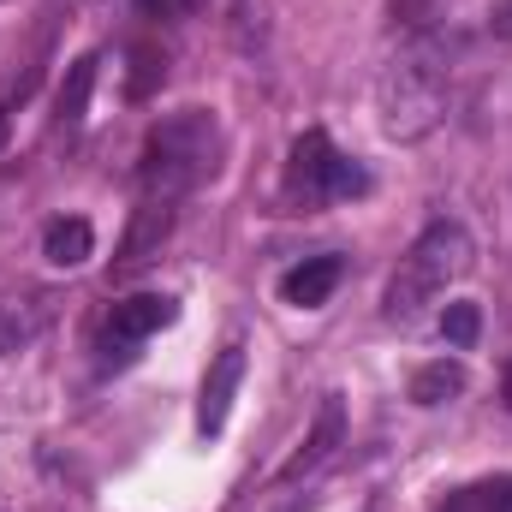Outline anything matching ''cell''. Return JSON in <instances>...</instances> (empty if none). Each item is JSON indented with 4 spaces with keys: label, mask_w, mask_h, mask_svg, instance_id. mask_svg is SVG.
<instances>
[{
    "label": "cell",
    "mask_w": 512,
    "mask_h": 512,
    "mask_svg": "<svg viewBox=\"0 0 512 512\" xmlns=\"http://www.w3.org/2000/svg\"><path fill=\"white\" fill-rule=\"evenodd\" d=\"M453 393H465V364L459 358H435L411 376V399L417 405H447Z\"/></svg>",
    "instance_id": "cell-13"
},
{
    "label": "cell",
    "mask_w": 512,
    "mask_h": 512,
    "mask_svg": "<svg viewBox=\"0 0 512 512\" xmlns=\"http://www.w3.org/2000/svg\"><path fill=\"white\" fill-rule=\"evenodd\" d=\"M376 102H382V131L393 143H417L441 126L447 114V66H441V48L435 42H417L405 48L376 84Z\"/></svg>",
    "instance_id": "cell-2"
},
{
    "label": "cell",
    "mask_w": 512,
    "mask_h": 512,
    "mask_svg": "<svg viewBox=\"0 0 512 512\" xmlns=\"http://www.w3.org/2000/svg\"><path fill=\"white\" fill-rule=\"evenodd\" d=\"M161 72H167V60H161L155 48H131V84H126V90L137 96V102H143V96L161 84Z\"/></svg>",
    "instance_id": "cell-16"
},
{
    "label": "cell",
    "mask_w": 512,
    "mask_h": 512,
    "mask_svg": "<svg viewBox=\"0 0 512 512\" xmlns=\"http://www.w3.org/2000/svg\"><path fill=\"white\" fill-rule=\"evenodd\" d=\"M54 322V292H24V298H0V358L24 352L30 340H42Z\"/></svg>",
    "instance_id": "cell-9"
},
{
    "label": "cell",
    "mask_w": 512,
    "mask_h": 512,
    "mask_svg": "<svg viewBox=\"0 0 512 512\" xmlns=\"http://www.w3.org/2000/svg\"><path fill=\"white\" fill-rule=\"evenodd\" d=\"M173 322H179V298H167V292H137L126 304H114V316L102 322V364H108V370L131 364L137 346H143L149 334L173 328Z\"/></svg>",
    "instance_id": "cell-5"
},
{
    "label": "cell",
    "mask_w": 512,
    "mask_h": 512,
    "mask_svg": "<svg viewBox=\"0 0 512 512\" xmlns=\"http://www.w3.org/2000/svg\"><path fill=\"white\" fill-rule=\"evenodd\" d=\"M471 256H477V245H471V233H465L459 221H435V227L405 251V262H399V274H393V286H387V316L411 328V322L423 316V304H435L453 280L471 274Z\"/></svg>",
    "instance_id": "cell-3"
},
{
    "label": "cell",
    "mask_w": 512,
    "mask_h": 512,
    "mask_svg": "<svg viewBox=\"0 0 512 512\" xmlns=\"http://www.w3.org/2000/svg\"><path fill=\"white\" fill-rule=\"evenodd\" d=\"M167 233H173V203H167V197H143V203L131 209V227H126L120 256H114V274L131 280L137 268H149V262L161 256V245H167Z\"/></svg>",
    "instance_id": "cell-7"
},
{
    "label": "cell",
    "mask_w": 512,
    "mask_h": 512,
    "mask_svg": "<svg viewBox=\"0 0 512 512\" xmlns=\"http://www.w3.org/2000/svg\"><path fill=\"white\" fill-rule=\"evenodd\" d=\"M370 191V173L358 161H346L328 131H304L286 155V203L298 209H322V203H340V197H364Z\"/></svg>",
    "instance_id": "cell-4"
},
{
    "label": "cell",
    "mask_w": 512,
    "mask_h": 512,
    "mask_svg": "<svg viewBox=\"0 0 512 512\" xmlns=\"http://www.w3.org/2000/svg\"><path fill=\"white\" fill-rule=\"evenodd\" d=\"M340 441H346V405H340V393H328L322 399V411H316V429L304 435V447L286 459V471H280V483H298V477H316L334 453H340Z\"/></svg>",
    "instance_id": "cell-8"
},
{
    "label": "cell",
    "mask_w": 512,
    "mask_h": 512,
    "mask_svg": "<svg viewBox=\"0 0 512 512\" xmlns=\"http://www.w3.org/2000/svg\"><path fill=\"white\" fill-rule=\"evenodd\" d=\"M0 149H6V108H0Z\"/></svg>",
    "instance_id": "cell-18"
},
{
    "label": "cell",
    "mask_w": 512,
    "mask_h": 512,
    "mask_svg": "<svg viewBox=\"0 0 512 512\" xmlns=\"http://www.w3.org/2000/svg\"><path fill=\"white\" fill-rule=\"evenodd\" d=\"M215 167H221V126H215V114L185 108V114H167V120L149 126L137 179H143V197L179 203V197L197 191Z\"/></svg>",
    "instance_id": "cell-1"
},
{
    "label": "cell",
    "mask_w": 512,
    "mask_h": 512,
    "mask_svg": "<svg viewBox=\"0 0 512 512\" xmlns=\"http://www.w3.org/2000/svg\"><path fill=\"white\" fill-rule=\"evenodd\" d=\"M96 54H84V60H72V72H66V84H60V102H54V114H60V126L78 131L84 126V114H90V90H96Z\"/></svg>",
    "instance_id": "cell-12"
},
{
    "label": "cell",
    "mask_w": 512,
    "mask_h": 512,
    "mask_svg": "<svg viewBox=\"0 0 512 512\" xmlns=\"http://www.w3.org/2000/svg\"><path fill=\"white\" fill-rule=\"evenodd\" d=\"M340 280H346V262H340V256H304L298 268L280 274V298L298 304V310H322Z\"/></svg>",
    "instance_id": "cell-10"
},
{
    "label": "cell",
    "mask_w": 512,
    "mask_h": 512,
    "mask_svg": "<svg viewBox=\"0 0 512 512\" xmlns=\"http://www.w3.org/2000/svg\"><path fill=\"white\" fill-rule=\"evenodd\" d=\"M441 334H447V346L471 352L477 334H483V310H477V304H447V310H441Z\"/></svg>",
    "instance_id": "cell-14"
},
{
    "label": "cell",
    "mask_w": 512,
    "mask_h": 512,
    "mask_svg": "<svg viewBox=\"0 0 512 512\" xmlns=\"http://www.w3.org/2000/svg\"><path fill=\"white\" fill-rule=\"evenodd\" d=\"M447 512H512V483H483V489H465L453 495Z\"/></svg>",
    "instance_id": "cell-15"
},
{
    "label": "cell",
    "mask_w": 512,
    "mask_h": 512,
    "mask_svg": "<svg viewBox=\"0 0 512 512\" xmlns=\"http://www.w3.org/2000/svg\"><path fill=\"white\" fill-rule=\"evenodd\" d=\"M90 251H96L90 221H78V215L48 221V233H42V256H48L54 268H78V262H90Z\"/></svg>",
    "instance_id": "cell-11"
},
{
    "label": "cell",
    "mask_w": 512,
    "mask_h": 512,
    "mask_svg": "<svg viewBox=\"0 0 512 512\" xmlns=\"http://www.w3.org/2000/svg\"><path fill=\"white\" fill-rule=\"evenodd\" d=\"M209 0H137L143 18H161V24H179V18H197Z\"/></svg>",
    "instance_id": "cell-17"
},
{
    "label": "cell",
    "mask_w": 512,
    "mask_h": 512,
    "mask_svg": "<svg viewBox=\"0 0 512 512\" xmlns=\"http://www.w3.org/2000/svg\"><path fill=\"white\" fill-rule=\"evenodd\" d=\"M239 382H245V346L233 340V346L215 352V364H209V376H203V399H197V435H203V441H215V435L227 429L233 399H239Z\"/></svg>",
    "instance_id": "cell-6"
}]
</instances>
